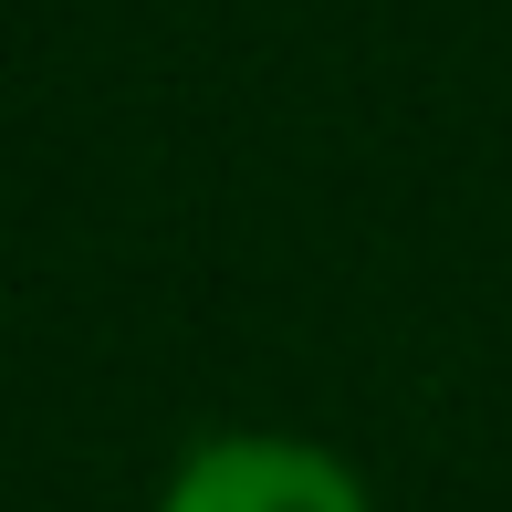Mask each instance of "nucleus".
<instances>
[{
  "label": "nucleus",
  "mask_w": 512,
  "mask_h": 512,
  "mask_svg": "<svg viewBox=\"0 0 512 512\" xmlns=\"http://www.w3.org/2000/svg\"><path fill=\"white\" fill-rule=\"evenodd\" d=\"M157 512H366L345 460L304 450V439H209L178 460Z\"/></svg>",
  "instance_id": "f257e3e1"
}]
</instances>
